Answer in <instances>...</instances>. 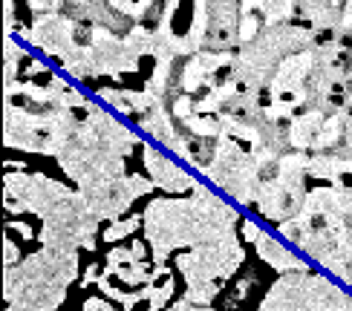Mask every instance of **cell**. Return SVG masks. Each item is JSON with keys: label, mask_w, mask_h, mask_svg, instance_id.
I'll return each mask as SVG.
<instances>
[{"label": "cell", "mask_w": 352, "mask_h": 311, "mask_svg": "<svg viewBox=\"0 0 352 311\" xmlns=\"http://www.w3.org/2000/svg\"><path fill=\"white\" fill-rule=\"evenodd\" d=\"M254 251H257V257L269 265V268H274L277 274H289V271H309L312 265L306 262V260H300L295 251L292 248H286L277 236H272V233H266L263 231L260 233V240L254 242Z\"/></svg>", "instance_id": "1"}]
</instances>
